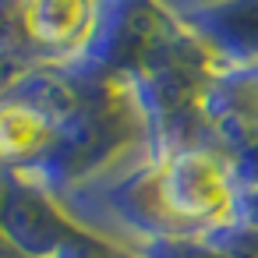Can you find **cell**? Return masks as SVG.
Here are the masks:
<instances>
[{
  "mask_svg": "<svg viewBox=\"0 0 258 258\" xmlns=\"http://www.w3.org/2000/svg\"><path fill=\"white\" fill-rule=\"evenodd\" d=\"M89 15H92L89 0H29L22 22H25V32L39 46L57 50L75 43L85 32Z\"/></svg>",
  "mask_w": 258,
  "mask_h": 258,
  "instance_id": "6da1fadb",
  "label": "cell"
},
{
  "mask_svg": "<svg viewBox=\"0 0 258 258\" xmlns=\"http://www.w3.org/2000/svg\"><path fill=\"white\" fill-rule=\"evenodd\" d=\"M50 142V120L39 106L0 103V159H22Z\"/></svg>",
  "mask_w": 258,
  "mask_h": 258,
  "instance_id": "7a4b0ae2",
  "label": "cell"
}]
</instances>
